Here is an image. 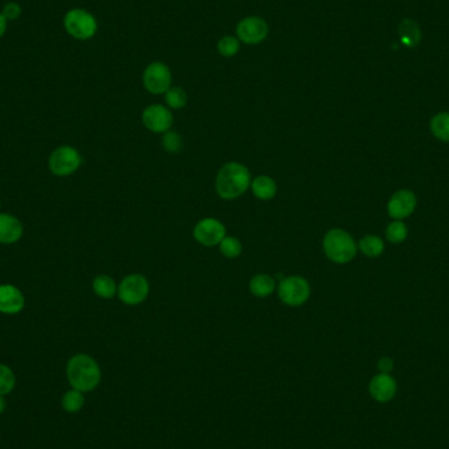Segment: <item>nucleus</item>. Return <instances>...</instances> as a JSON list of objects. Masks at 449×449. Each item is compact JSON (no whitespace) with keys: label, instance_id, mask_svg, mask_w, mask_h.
<instances>
[{"label":"nucleus","instance_id":"nucleus-1","mask_svg":"<svg viewBox=\"0 0 449 449\" xmlns=\"http://www.w3.org/2000/svg\"><path fill=\"white\" fill-rule=\"evenodd\" d=\"M67 380L75 390L82 393L92 392L102 381V371L96 360L85 354L73 356L66 368Z\"/></svg>","mask_w":449,"mask_h":449},{"label":"nucleus","instance_id":"nucleus-2","mask_svg":"<svg viewBox=\"0 0 449 449\" xmlns=\"http://www.w3.org/2000/svg\"><path fill=\"white\" fill-rule=\"evenodd\" d=\"M251 186L249 168L238 162H229L220 168L216 178V191L221 199L234 200Z\"/></svg>","mask_w":449,"mask_h":449},{"label":"nucleus","instance_id":"nucleus-3","mask_svg":"<svg viewBox=\"0 0 449 449\" xmlns=\"http://www.w3.org/2000/svg\"><path fill=\"white\" fill-rule=\"evenodd\" d=\"M322 244L326 256L336 264H345L352 261L357 252L355 240L345 230H329L324 237Z\"/></svg>","mask_w":449,"mask_h":449},{"label":"nucleus","instance_id":"nucleus-4","mask_svg":"<svg viewBox=\"0 0 449 449\" xmlns=\"http://www.w3.org/2000/svg\"><path fill=\"white\" fill-rule=\"evenodd\" d=\"M66 32L75 40L87 41L92 39L97 32V21L88 11L82 8L70 10L63 19Z\"/></svg>","mask_w":449,"mask_h":449},{"label":"nucleus","instance_id":"nucleus-5","mask_svg":"<svg viewBox=\"0 0 449 449\" xmlns=\"http://www.w3.org/2000/svg\"><path fill=\"white\" fill-rule=\"evenodd\" d=\"M310 284L305 277L298 275L282 279L277 286V294L282 303L292 308H297L308 303V300L310 298Z\"/></svg>","mask_w":449,"mask_h":449},{"label":"nucleus","instance_id":"nucleus-6","mask_svg":"<svg viewBox=\"0 0 449 449\" xmlns=\"http://www.w3.org/2000/svg\"><path fill=\"white\" fill-rule=\"evenodd\" d=\"M150 293V284L144 275H127L117 286V296L121 303L136 306L144 303Z\"/></svg>","mask_w":449,"mask_h":449},{"label":"nucleus","instance_id":"nucleus-7","mask_svg":"<svg viewBox=\"0 0 449 449\" xmlns=\"http://www.w3.org/2000/svg\"><path fill=\"white\" fill-rule=\"evenodd\" d=\"M48 165L55 177H70L82 166V156L75 147H57L50 154Z\"/></svg>","mask_w":449,"mask_h":449},{"label":"nucleus","instance_id":"nucleus-8","mask_svg":"<svg viewBox=\"0 0 449 449\" xmlns=\"http://www.w3.org/2000/svg\"><path fill=\"white\" fill-rule=\"evenodd\" d=\"M144 85L150 94H166L172 87V74L167 64L150 63L144 73Z\"/></svg>","mask_w":449,"mask_h":449},{"label":"nucleus","instance_id":"nucleus-9","mask_svg":"<svg viewBox=\"0 0 449 449\" xmlns=\"http://www.w3.org/2000/svg\"><path fill=\"white\" fill-rule=\"evenodd\" d=\"M226 237L225 225L217 219H202L193 228V238L205 247H213L220 244L221 240Z\"/></svg>","mask_w":449,"mask_h":449},{"label":"nucleus","instance_id":"nucleus-10","mask_svg":"<svg viewBox=\"0 0 449 449\" xmlns=\"http://www.w3.org/2000/svg\"><path fill=\"white\" fill-rule=\"evenodd\" d=\"M142 123L147 130L158 134H165L174 124V116L165 105H148L142 112Z\"/></svg>","mask_w":449,"mask_h":449},{"label":"nucleus","instance_id":"nucleus-11","mask_svg":"<svg viewBox=\"0 0 449 449\" xmlns=\"http://www.w3.org/2000/svg\"><path fill=\"white\" fill-rule=\"evenodd\" d=\"M237 36L240 41L247 45H256L264 41L268 36V25L258 16L244 18L237 25Z\"/></svg>","mask_w":449,"mask_h":449},{"label":"nucleus","instance_id":"nucleus-12","mask_svg":"<svg viewBox=\"0 0 449 449\" xmlns=\"http://www.w3.org/2000/svg\"><path fill=\"white\" fill-rule=\"evenodd\" d=\"M368 392L378 403H387L397 396V381L390 375L377 373L369 381Z\"/></svg>","mask_w":449,"mask_h":449},{"label":"nucleus","instance_id":"nucleus-13","mask_svg":"<svg viewBox=\"0 0 449 449\" xmlns=\"http://www.w3.org/2000/svg\"><path fill=\"white\" fill-rule=\"evenodd\" d=\"M417 207V198L415 195L408 191L402 189L396 192L387 202V213L394 220H403L408 219Z\"/></svg>","mask_w":449,"mask_h":449},{"label":"nucleus","instance_id":"nucleus-14","mask_svg":"<svg viewBox=\"0 0 449 449\" xmlns=\"http://www.w3.org/2000/svg\"><path fill=\"white\" fill-rule=\"evenodd\" d=\"M24 306L25 298L18 286L12 284L0 285V313L13 315L20 313Z\"/></svg>","mask_w":449,"mask_h":449},{"label":"nucleus","instance_id":"nucleus-15","mask_svg":"<svg viewBox=\"0 0 449 449\" xmlns=\"http://www.w3.org/2000/svg\"><path fill=\"white\" fill-rule=\"evenodd\" d=\"M22 225L20 220L7 214L0 213V243L1 244H12L21 240L22 237Z\"/></svg>","mask_w":449,"mask_h":449},{"label":"nucleus","instance_id":"nucleus-16","mask_svg":"<svg viewBox=\"0 0 449 449\" xmlns=\"http://www.w3.org/2000/svg\"><path fill=\"white\" fill-rule=\"evenodd\" d=\"M251 191L256 199L268 201L277 195L276 181L267 175H259L251 180Z\"/></svg>","mask_w":449,"mask_h":449},{"label":"nucleus","instance_id":"nucleus-17","mask_svg":"<svg viewBox=\"0 0 449 449\" xmlns=\"http://www.w3.org/2000/svg\"><path fill=\"white\" fill-rule=\"evenodd\" d=\"M276 289L275 279L267 273L255 275L250 280V292L258 298L270 297Z\"/></svg>","mask_w":449,"mask_h":449},{"label":"nucleus","instance_id":"nucleus-18","mask_svg":"<svg viewBox=\"0 0 449 449\" xmlns=\"http://www.w3.org/2000/svg\"><path fill=\"white\" fill-rule=\"evenodd\" d=\"M398 34H399L401 41L403 42L408 48L417 46L422 40V32H420L418 24L414 20H410V19L401 21V24L398 27Z\"/></svg>","mask_w":449,"mask_h":449},{"label":"nucleus","instance_id":"nucleus-19","mask_svg":"<svg viewBox=\"0 0 449 449\" xmlns=\"http://www.w3.org/2000/svg\"><path fill=\"white\" fill-rule=\"evenodd\" d=\"M92 289L97 297L104 298V300H111L117 294V284L111 276L99 275L95 277L94 282H92Z\"/></svg>","mask_w":449,"mask_h":449},{"label":"nucleus","instance_id":"nucleus-20","mask_svg":"<svg viewBox=\"0 0 449 449\" xmlns=\"http://www.w3.org/2000/svg\"><path fill=\"white\" fill-rule=\"evenodd\" d=\"M359 249L368 258H378L385 250L384 242L376 235H366L359 242Z\"/></svg>","mask_w":449,"mask_h":449},{"label":"nucleus","instance_id":"nucleus-21","mask_svg":"<svg viewBox=\"0 0 449 449\" xmlns=\"http://www.w3.org/2000/svg\"><path fill=\"white\" fill-rule=\"evenodd\" d=\"M431 132L443 142H449V113H439L431 120Z\"/></svg>","mask_w":449,"mask_h":449},{"label":"nucleus","instance_id":"nucleus-22","mask_svg":"<svg viewBox=\"0 0 449 449\" xmlns=\"http://www.w3.org/2000/svg\"><path fill=\"white\" fill-rule=\"evenodd\" d=\"M84 406V396L82 392L71 389L64 393L62 397V408L66 413H79Z\"/></svg>","mask_w":449,"mask_h":449},{"label":"nucleus","instance_id":"nucleus-23","mask_svg":"<svg viewBox=\"0 0 449 449\" xmlns=\"http://www.w3.org/2000/svg\"><path fill=\"white\" fill-rule=\"evenodd\" d=\"M188 96L180 87H171L166 92V103L171 109H181L187 105Z\"/></svg>","mask_w":449,"mask_h":449},{"label":"nucleus","instance_id":"nucleus-24","mask_svg":"<svg viewBox=\"0 0 449 449\" xmlns=\"http://www.w3.org/2000/svg\"><path fill=\"white\" fill-rule=\"evenodd\" d=\"M219 247H220L221 254L228 259H235L242 254V243L235 237L226 235L223 240H221Z\"/></svg>","mask_w":449,"mask_h":449},{"label":"nucleus","instance_id":"nucleus-25","mask_svg":"<svg viewBox=\"0 0 449 449\" xmlns=\"http://www.w3.org/2000/svg\"><path fill=\"white\" fill-rule=\"evenodd\" d=\"M16 385V377L10 366L0 364V396L10 394Z\"/></svg>","mask_w":449,"mask_h":449},{"label":"nucleus","instance_id":"nucleus-26","mask_svg":"<svg viewBox=\"0 0 449 449\" xmlns=\"http://www.w3.org/2000/svg\"><path fill=\"white\" fill-rule=\"evenodd\" d=\"M408 237V228L402 221H394L387 228V238L392 243H401Z\"/></svg>","mask_w":449,"mask_h":449},{"label":"nucleus","instance_id":"nucleus-27","mask_svg":"<svg viewBox=\"0 0 449 449\" xmlns=\"http://www.w3.org/2000/svg\"><path fill=\"white\" fill-rule=\"evenodd\" d=\"M240 40L233 37V36H225L219 41V52L222 57H234L237 53L240 52Z\"/></svg>","mask_w":449,"mask_h":449},{"label":"nucleus","instance_id":"nucleus-28","mask_svg":"<svg viewBox=\"0 0 449 449\" xmlns=\"http://www.w3.org/2000/svg\"><path fill=\"white\" fill-rule=\"evenodd\" d=\"M162 145L165 147V150L170 153V154H177L181 147H183V139L180 134H178L177 132H172V130H168L165 133L163 136V139H162Z\"/></svg>","mask_w":449,"mask_h":449},{"label":"nucleus","instance_id":"nucleus-29","mask_svg":"<svg viewBox=\"0 0 449 449\" xmlns=\"http://www.w3.org/2000/svg\"><path fill=\"white\" fill-rule=\"evenodd\" d=\"M3 16L7 19V21L18 20L20 18L21 7L20 4L15 3V1H10L3 7Z\"/></svg>","mask_w":449,"mask_h":449},{"label":"nucleus","instance_id":"nucleus-30","mask_svg":"<svg viewBox=\"0 0 449 449\" xmlns=\"http://www.w3.org/2000/svg\"><path fill=\"white\" fill-rule=\"evenodd\" d=\"M377 369L380 373H385V375H390L394 369V361L392 357L384 356L377 361Z\"/></svg>","mask_w":449,"mask_h":449},{"label":"nucleus","instance_id":"nucleus-31","mask_svg":"<svg viewBox=\"0 0 449 449\" xmlns=\"http://www.w3.org/2000/svg\"><path fill=\"white\" fill-rule=\"evenodd\" d=\"M7 25H8V21L3 16V13L0 12V39L4 36V33L7 31Z\"/></svg>","mask_w":449,"mask_h":449},{"label":"nucleus","instance_id":"nucleus-32","mask_svg":"<svg viewBox=\"0 0 449 449\" xmlns=\"http://www.w3.org/2000/svg\"><path fill=\"white\" fill-rule=\"evenodd\" d=\"M6 406H7V403H6V399H4V396H0V415L4 413V410H6Z\"/></svg>","mask_w":449,"mask_h":449}]
</instances>
